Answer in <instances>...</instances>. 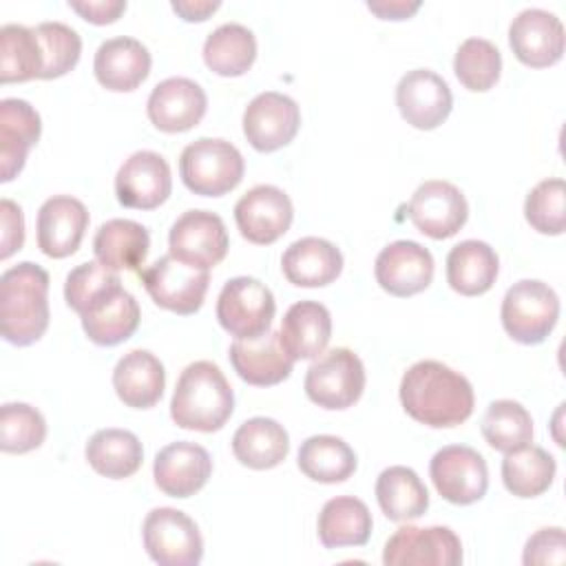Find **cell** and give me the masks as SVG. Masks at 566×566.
Returning <instances> with one entry per match:
<instances>
[{
	"instance_id": "ee69618b",
	"label": "cell",
	"mask_w": 566,
	"mask_h": 566,
	"mask_svg": "<svg viewBox=\"0 0 566 566\" xmlns=\"http://www.w3.org/2000/svg\"><path fill=\"white\" fill-rule=\"evenodd\" d=\"M524 217L539 234H562L566 228V184L559 177L542 179L524 201Z\"/></svg>"
},
{
	"instance_id": "e575fe53",
	"label": "cell",
	"mask_w": 566,
	"mask_h": 566,
	"mask_svg": "<svg viewBox=\"0 0 566 566\" xmlns=\"http://www.w3.org/2000/svg\"><path fill=\"white\" fill-rule=\"evenodd\" d=\"M376 500L391 522H409L427 513L429 491L418 473L409 467L394 464L376 478Z\"/></svg>"
},
{
	"instance_id": "7bdbcfd3",
	"label": "cell",
	"mask_w": 566,
	"mask_h": 566,
	"mask_svg": "<svg viewBox=\"0 0 566 566\" xmlns=\"http://www.w3.org/2000/svg\"><path fill=\"white\" fill-rule=\"evenodd\" d=\"M42 49V73L40 80H55L75 69L82 53L80 33L64 22H40L35 27Z\"/></svg>"
},
{
	"instance_id": "7dc6e473",
	"label": "cell",
	"mask_w": 566,
	"mask_h": 566,
	"mask_svg": "<svg viewBox=\"0 0 566 566\" xmlns=\"http://www.w3.org/2000/svg\"><path fill=\"white\" fill-rule=\"evenodd\" d=\"M24 243V214L22 208L11 201H0V259H9Z\"/></svg>"
},
{
	"instance_id": "5b68a950",
	"label": "cell",
	"mask_w": 566,
	"mask_h": 566,
	"mask_svg": "<svg viewBox=\"0 0 566 566\" xmlns=\"http://www.w3.org/2000/svg\"><path fill=\"white\" fill-rule=\"evenodd\" d=\"M500 316L513 340L522 345H539L557 325L559 296L539 279H522L506 290Z\"/></svg>"
},
{
	"instance_id": "b9f144b4",
	"label": "cell",
	"mask_w": 566,
	"mask_h": 566,
	"mask_svg": "<svg viewBox=\"0 0 566 566\" xmlns=\"http://www.w3.org/2000/svg\"><path fill=\"white\" fill-rule=\"evenodd\" d=\"M46 438L44 416L27 402H4L0 407V449L4 453H27Z\"/></svg>"
},
{
	"instance_id": "603a6c76",
	"label": "cell",
	"mask_w": 566,
	"mask_h": 566,
	"mask_svg": "<svg viewBox=\"0 0 566 566\" xmlns=\"http://www.w3.org/2000/svg\"><path fill=\"white\" fill-rule=\"evenodd\" d=\"M228 358L241 380L254 387H272L283 382L294 367V360L281 345L279 332H265L259 338H234Z\"/></svg>"
},
{
	"instance_id": "681fc988",
	"label": "cell",
	"mask_w": 566,
	"mask_h": 566,
	"mask_svg": "<svg viewBox=\"0 0 566 566\" xmlns=\"http://www.w3.org/2000/svg\"><path fill=\"white\" fill-rule=\"evenodd\" d=\"M170 7L186 22H203V20H208V15H212L221 7V2H217V0H172Z\"/></svg>"
},
{
	"instance_id": "c3c4849f",
	"label": "cell",
	"mask_w": 566,
	"mask_h": 566,
	"mask_svg": "<svg viewBox=\"0 0 566 566\" xmlns=\"http://www.w3.org/2000/svg\"><path fill=\"white\" fill-rule=\"evenodd\" d=\"M69 7L80 13L86 22L93 24H111L126 11V0H84L69 2Z\"/></svg>"
},
{
	"instance_id": "ffe728a7",
	"label": "cell",
	"mask_w": 566,
	"mask_h": 566,
	"mask_svg": "<svg viewBox=\"0 0 566 566\" xmlns=\"http://www.w3.org/2000/svg\"><path fill=\"white\" fill-rule=\"evenodd\" d=\"M378 285L391 296H413L433 279V256L418 241L400 239L385 245L374 263Z\"/></svg>"
},
{
	"instance_id": "484cf974",
	"label": "cell",
	"mask_w": 566,
	"mask_h": 566,
	"mask_svg": "<svg viewBox=\"0 0 566 566\" xmlns=\"http://www.w3.org/2000/svg\"><path fill=\"white\" fill-rule=\"evenodd\" d=\"M80 318L88 340L102 347H113L135 334L142 312L135 296L122 285H115L104 296H99Z\"/></svg>"
},
{
	"instance_id": "4fadbf2b",
	"label": "cell",
	"mask_w": 566,
	"mask_h": 566,
	"mask_svg": "<svg viewBox=\"0 0 566 566\" xmlns=\"http://www.w3.org/2000/svg\"><path fill=\"white\" fill-rule=\"evenodd\" d=\"M301 128L298 104L279 91H265L250 99L243 111V135L259 153L287 146Z\"/></svg>"
},
{
	"instance_id": "83f0119b",
	"label": "cell",
	"mask_w": 566,
	"mask_h": 566,
	"mask_svg": "<svg viewBox=\"0 0 566 566\" xmlns=\"http://www.w3.org/2000/svg\"><path fill=\"white\" fill-rule=\"evenodd\" d=\"M332 336V314L318 301H298L287 307L279 338L292 360H314Z\"/></svg>"
},
{
	"instance_id": "9a60e30c",
	"label": "cell",
	"mask_w": 566,
	"mask_h": 566,
	"mask_svg": "<svg viewBox=\"0 0 566 566\" xmlns=\"http://www.w3.org/2000/svg\"><path fill=\"white\" fill-rule=\"evenodd\" d=\"M294 219L292 199L285 190L259 184L250 188L237 203H234V221L243 239L256 245H270L281 239Z\"/></svg>"
},
{
	"instance_id": "ac0fdd59",
	"label": "cell",
	"mask_w": 566,
	"mask_h": 566,
	"mask_svg": "<svg viewBox=\"0 0 566 566\" xmlns=\"http://www.w3.org/2000/svg\"><path fill=\"white\" fill-rule=\"evenodd\" d=\"M564 24L546 9H524L509 27V44L515 57L533 69H544L564 55Z\"/></svg>"
},
{
	"instance_id": "8992f818",
	"label": "cell",
	"mask_w": 566,
	"mask_h": 566,
	"mask_svg": "<svg viewBox=\"0 0 566 566\" xmlns=\"http://www.w3.org/2000/svg\"><path fill=\"white\" fill-rule=\"evenodd\" d=\"M276 312L272 290L252 276H234L217 296V321L234 338H259L272 327Z\"/></svg>"
},
{
	"instance_id": "30bf717a",
	"label": "cell",
	"mask_w": 566,
	"mask_h": 566,
	"mask_svg": "<svg viewBox=\"0 0 566 566\" xmlns=\"http://www.w3.org/2000/svg\"><path fill=\"white\" fill-rule=\"evenodd\" d=\"M429 475L436 491L451 504H473L489 489V469L480 451L467 444H447L429 462Z\"/></svg>"
},
{
	"instance_id": "e0dca14e",
	"label": "cell",
	"mask_w": 566,
	"mask_h": 566,
	"mask_svg": "<svg viewBox=\"0 0 566 566\" xmlns=\"http://www.w3.org/2000/svg\"><path fill=\"white\" fill-rule=\"evenodd\" d=\"M396 106L413 128L433 130L449 117L453 95L444 77L429 69H413L396 86Z\"/></svg>"
},
{
	"instance_id": "7402d4cb",
	"label": "cell",
	"mask_w": 566,
	"mask_h": 566,
	"mask_svg": "<svg viewBox=\"0 0 566 566\" xmlns=\"http://www.w3.org/2000/svg\"><path fill=\"white\" fill-rule=\"evenodd\" d=\"M86 228L88 210L80 199L69 195L49 197L38 210V248L51 259H64L80 248Z\"/></svg>"
},
{
	"instance_id": "d6a6232c",
	"label": "cell",
	"mask_w": 566,
	"mask_h": 566,
	"mask_svg": "<svg viewBox=\"0 0 566 566\" xmlns=\"http://www.w3.org/2000/svg\"><path fill=\"white\" fill-rule=\"evenodd\" d=\"M371 513L367 504L354 495H338L323 504L318 513V539L325 548L363 546L371 535Z\"/></svg>"
},
{
	"instance_id": "44dd1931",
	"label": "cell",
	"mask_w": 566,
	"mask_h": 566,
	"mask_svg": "<svg viewBox=\"0 0 566 566\" xmlns=\"http://www.w3.org/2000/svg\"><path fill=\"white\" fill-rule=\"evenodd\" d=\"M212 473L210 453L190 440H177L157 451L153 478L170 497H190L201 491Z\"/></svg>"
},
{
	"instance_id": "f6af8a7d",
	"label": "cell",
	"mask_w": 566,
	"mask_h": 566,
	"mask_svg": "<svg viewBox=\"0 0 566 566\" xmlns=\"http://www.w3.org/2000/svg\"><path fill=\"white\" fill-rule=\"evenodd\" d=\"M122 285L117 272L104 268L99 261H86L73 268L64 281V301L80 316L108 290Z\"/></svg>"
},
{
	"instance_id": "d590c367",
	"label": "cell",
	"mask_w": 566,
	"mask_h": 566,
	"mask_svg": "<svg viewBox=\"0 0 566 566\" xmlns=\"http://www.w3.org/2000/svg\"><path fill=\"white\" fill-rule=\"evenodd\" d=\"M296 462L310 480L321 484L345 482L358 464L354 449L343 438L329 433L310 436L301 442Z\"/></svg>"
},
{
	"instance_id": "ba28073f",
	"label": "cell",
	"mask_w": 566,
	"mask_h": 566,
	"mask_svg": "<svg viewBox=\"0 0 566 566\" xmlns=\"http://www.w3.org/2000/svg\"><path fill=\"white\" fill-rule=\"evenodd\" d=\"M144 548L159 566H197L203 539L192 517L172 506L153 509L142 526Z\"/></svg>"
},
{
	"instance_id": "6da1fadb",
	"label": "cell",
	"mask_w": 566,
	"mask_h": 566,
	"mask_svg": "<svg viewBox=\"0 0 566 566\" xmlns=\"http://www.w3.org/2000/svg\"><path fill=\"white\" fill-rule=\"evenodd\" d=\"M402 409L420 424L433 429L458 427L473 413L471 382L440 360L413 363L400 380Z\"/></svg>"
},
{
	"instance_id": "4316f807",
	"label": "cell",
	"mask_w": 566,
	"mask_h": 566,
	"mask_svg": "<svg viewBox=\"0 0 566 566\" xmlns=\"http://www.w3.org/2000/svg\"><path fill=\"white\" fill-rule=\"evenodd\" d=\"M281 270L296 287H323L343 272V254L327 239L303 237L287 245L281 256Z\"/></svg>"
},
{
	"instance_id": "1f68e13d",
	"label": "cell",
	"mask_w": 566,
	"mask_h": 566,
	"mask_svg": "<svg viewBox=\"0 0 566 566\" xmlns=\"http://www.w3.org/2000/svg\"><path fill=\"white\" fill-rule=\"evenodd\" d=\"M148 248V230L133 219H108L93 237L95 261L113 272L139 270V265L146 261Z\"/></svg>"
},
{
	"instance_id": "8d00e7d4",
	"label": "cell",
	"mask_w": 566,
	"mask_h": 566,
	"mask_svg": "<svg viewBox=\"0 0 566 566\" xmlns=\"http://www.w3.org/2000/svg\"><path fill=\"white\" fill-rule=\"evenodd\" d=\"M256 60V38L254 33L239 24H219L203 42L206 66L221 77L243 75Z\"/></svg>"
},
{
	"instance_id": "5bb4252c",
	"label": "cell",
	"mask_w": 566,
	"mask_h": 566,
	"mask_svg": "<svg viewBox=\"0 0 566 566\" xmlns=\"http://www.w3.org/2000/svg\"><path fill=\"white\" fill-rule=\"evenodd\" d=\"M407 214L418 232L431 239H449L467 223L469 203L451 181L429 179L413 190Z\"/></svg>"
},
{
	"instance_id": "4dcf8cb0",
	"label": "cell",
	"mask_w": 566,
	"mask_h": 566,
	"mask_svg": "<svg viewBox=\"0 0 566 566\" xmlns=\"http://www.w3.org/2000/svg\"><path fill=\"white\" fill-rule=\"evenodd\" d=\"M287 451L290 436L274 418L254 416L241 422L232 436V453L248 469H274L287 458Z\"/></svg>"
},
{
	"instance_id": "2e32d148",
	"label": "cell",
	"mask_w": 566,
	"mask_h": 566,
	"mask_svg": "<svg viewBox=\"0 0 566 566\" xmlns=\"http://www.w3.org/2000/svg\"><path fill=\"white\" fill-rule=\"evenodd\" d=\"M172 190L168 161L155 150H137L119 166L115 175V195L124 208H159Z\"/></svg>"
},
{
	"instance_id": "ab89813d",
	"label": "cell",
	"mask_w": 566,
	"mask_h": 566,
	"mask_svg": "<svg viewBox=\"0 0 566 566\" xmlns=\"http://www.w3.org/2000/svg\"><path fill=\"white\" fill-rule=\"evenodd\" d=\"M42 73V49L35 29L24 24L0 27V82H27Z\"/></svg>"
},
{
	"instance_id": "74e56055",
	"label": "cell",
	"mask_w": 566,
	"mask_h": 566,
	"mask_svg": "<svg viewBox=\"0 0 566 566\" xmlns=\"http://www.w3.org/2000/svg\"><path fill=\"white\" fill-rule=\"evenodd\" d=\"M555 458L537 447L526 444L513 453H504L502 482L509 493L517 497H537L551 489L555 480Z\"/></svg>"
},
{
	"instance_id": "277c9868",
	"label": "cell",
	"mask_w": 566,
	"mask_h": 566,
	"mask_svg": "<svg viewBox=\"0 0 566 566\" xmlns=\"http://www.w3.org/2000/svg\"><path fill=\"white\" fill-rule=\"evenodd\" d=\"M245 161L239 148L219 137H201L188 144L179 157L184 186L201 197H221L243 179Z\"/></svg>"
},
{
	"instance_id": "7a4b0ae2",
	"label": "cell",
	"mask_w": 566,
	"mask_h": 566,
	"mask_svg": "<svg viewBox=\"0 0 566 566\" xmlns=\"http://www.w3.org/2000/svg\"><path fill=\"white\" fill-rule=\"evenodd\" d=\"M49 272L22 261L0 276V334L7 343L27 347L49 327Z\"/></svg>"
},
{
	"instance_id": "f35d334b",
	"label": "cell",
	"mask_w": 566,
	"mask_h": 566,
	"mask_svg": "<svg viewBox=\"0 0 566 566\" xmlns=\"http://www.w3.org/2000/svg\"><path fill=\"white\" fill-rule=\"evenodd\" d=\"M482 436L500 453H513L533 440V418L517 400H493L482 416Z\"/></svg>"
},
{
	"instance_id": "cb8c5ba5",
	"label": "cell",
	"mask_w": 566,
	"mask_h": 566,
	"mask_svg": "<svg viewBox=\"0 0 566 566\" xmlns=\"http://www.w3.org/2000/svg\"><path fill=\"white\" fill-rule=\"evenodd\" d=\"M150 51L135 38L117 35L104 40L93 60V71L97 82L106 91L128 93L135 91L150 73Z\"/></svg>"
},
{
	"instance_id": "f1b7e54d",
	"label": "cell",
	"mask_w": 566,
	"mask_h": 566,
	"mask_svg": "<svg viewBox=\"0 0 566 566\" xmlns=\"http://www.w3.org/2000/svg\"><path fill=\"white\" fill-rule=\"evenodd\" d=\"M117 398L133 409H150L159 402L166 387L161 360L148 349H130L113 369Z\"/></svg>"
},
{
	"instance_id": "f907efd6",
	"label": "cell",
	"mask_w": 566,
	"mask_h": 566,
	"mask_svg": "<svg viewBox=\"0 0 566 566\" xmlns=\"http://www.w3.org/2000/svg\"><path fill=\"white\" fill-rule=\"evenodd\" d=\"M367 9L382 20H407L420 9V2L418 0H413V2L380 0V2H367Z\"/></svg>"
},
{
	"instance_id": "d6986e66",
	"label": "cell",
	"mask_w": 566,
	"mask_h": 566,
	"mask_svg": "<svg viewBox=\"0 0 566 566\" xmlns=\"http://www.w3.org/2000/svg\"><path fill=\"white\" fill-rule=\"evenodd\" d=\"M208 108L206 91L190 77H166L148 95L146 113L161 133H184L197 126Z\"/></svg>"
},
{
	"instance_id": "bcb514c9",
	"label": "cell",
	"mask_w": 566,
	"mask_h": 566,
	"mask_svg": "<svg viewBox=\"0 0 566 566\" xmlns=\"http://www.w3.org/2000/svg\"><path fill=\"white\" fill-rule=\"evenodd\" d=\"M524 566H544V564H564L566 562V535L562 526H546L533 533L526 539Z\"/></svg>"
},
{
	"instance_id": "7c38bea8",
	"label": "cell",
	"mask_w": 566,
	"mask_h": 566,
	"mask_svg": "<svg viewBox=\"0 0 566 566\" xmlns=\"http://www.w3.org/2000/svg\"><path fill=\"white\" fill-rule=\"evenodd\" d=\"M462 542L449 526H400L385 544V566H458Z\"/></svg>"
},
{
	"instance_id": "f546056e",
	"label": "cell",
	"mask_w": 566,
	"mask_h": 566,
	"mask_svg": "<svg viewBox=\"0 0 566 566\" xmlns=\"http://www.w3.org/2000/svg\"><path fill=\"white\" fill-rule=\"evenodd\" d=\"M497 272V252L486 241L467 239L453 245L447 254V283L462 296H480L489 292Z\"/></svg>"
},
{
	"instance_id": "52a82bcc",
	"label": "cell",
	"mask_w": 566,
	"mask_h": 566,
	"mask_svg": "<svg viewBox=\"0 0 566 566\" xmlns=\"http://www.w3.org/2000/svg\"><path fill=\"white\" fill-rule=\"evenodd\" d=\"M307 398L323 409H347L365 389V365L347 347H334L316 358L303 380Z\"/></svg>"
},
{
	"instance_id": "8fae6325",
	"label": "cell",
	"mask_w": 566,
	"mask_h": 566,
	"mask_svg": "<svg viewBox=\"0 0 566 566\" xmlns=\"http://www.w3.org/2000/svg\"><path fill=\"white\" fill-rule=\"evenodd\" d=\"M228 230L210 210H186L168 232L170 254L188 265L210 270L228 254Z\"/></svg>"
},
{
	"instance_id": "3957f363",
	"label": "cell",
	"mask_w": 566,
	"mask_h": 566,
	"mask_svg": "<svg viewBox=\"0 0 566 566\" xmlns=\"http://www.w3.org/2000/svg\"><path fill=\"white\" fill-rule=\"evenodd\" d=\"M232 411L234 394L219 365L195 360L179 374L170 400V418L177 427L212 433L230 420Z\"/></svg>"
},
{
	"instance_id": "836d02e7",
	"label": "cell",
	"mask_w": 566,
	"mask_h": 566,
	"mask_svg": "<svg viewBox=\"0 0 566 566\" xmlns=\"http://www.w3.org/2000/svg\"><path fill=\"white\" fill-rule=\"evenodd\" d=\"M84 455L95 473L111 480H124L142 467L144 447L133 431L108 427L88 438Z\"/></svg>"
},
{
	"instance_id": "9c48e42d",
	"label": "cell",
	"mask_w": 566,
	"mask_h": 566,
	"mask_svg": "<svg viewBox=\"0 0 566 566\" xmlns=\"http://www.w3.org/2000/svg\"><path fill=\"white\" fill-rule=\"evenodd\" d=\"M139 279L155 305L181 316L195 314L203 305L210 285L208 270L188 265L170 252L139 270Z\"/></svg>"
},
{
	"instance_id": "60d3db41",
	"label": "cell",
	"mask_w": 566,
	"mask_h": 566,
	"mask_svg": "<svg viewBox=\"0 0 566 566\" xmlns=\"http://www.w3.org/2000/svg\"><path fill=\"white\" fill-rule=\"evenodd\" d=\"M502 55L500 49L484 38H467L453 57V73L469 91L484 93L500 80Z\"/></svg>"
},
{
	"instance_id": "d4e9b609",
	"label": "cell",
	"mask_w": 566,
	"mask_h": 566,
	"mask_svg": "<svg viewBox=\"0 0 566 566\" xmlns=\"http://www.w3.org/2000/svg\"><path fill=\"white\" fill-rule=\"evenodd\" d=\"M42 122L38 111L20 97L0 102V181H11L27 161L29 150L38 144Z\"/></svg>"
}]
</instances>
